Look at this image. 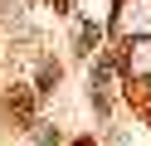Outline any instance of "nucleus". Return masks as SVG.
Returning <instances> with one entry per match:
<instances>
[{"label":"nucleus","mask_w":151,"mask_h":146,"mask_svg":"<svg viewBox=\"0 0 151 146\" xmlns=\"http://www.w3.org/2000/svg\"><path fill=\"white\" fill-rule=\"evenodd\" d=\"M93 44H98V24H83L78 29V54H93Z\"/></svg>","instance_id":"nucleus-1"},{"label":"nucleus","mask_w":151,"mask_h":146,"mask_svg":"<svg viewBox=\"0 0 151 146\" xmlns=\"http://www.w3.org/2000/svg\"><path fill=\"white\" fill-rule=\"evenodd\" d=\"M54 83H59V68H39V93H49Z\"/></svg>","instance_id":"nucleus-2"}]
</instances>
